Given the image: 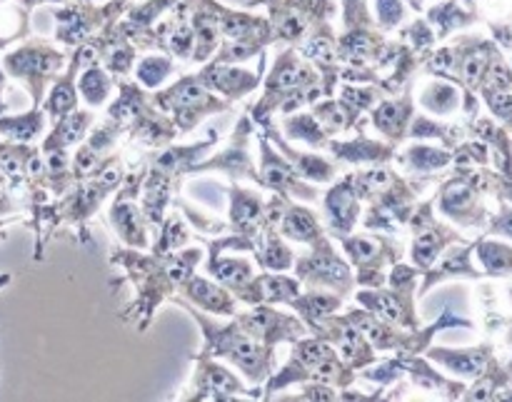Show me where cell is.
Segmentation results:
<instances>
[{"label": "cell", "mask_w": 512, "mask_h": 402, "mask_svg": "<svg viewBox=\"0 0 512 402\" xmlns=\"http://www.w3.org/2000/svg\"><path fill=\"white\" fill-rule=\"evenodd\" d=\"M218 130H213V133L208 135V140H203V143H195V145H183V148H170L165 150L163 155H158V158L153 160V168L158 170H165V173L170 175H183V173H190V168H193L195 163H198L200 158H205L208 155V150L213 148L215 143H218Z\"/></svg>", "instance_id": "ffe728a7"}, {"label": "cell", "mask_w": 512, "mask_h": 402, "mask_svg": "<svg viewBox=\"0 0 512 402\" xmlns=\"http://www.w3.org/2000/svg\"><path fill=\"white\" fill-rule=\"evenodd\" d=\"M248 138H250V118L248 115H243V120H240L238 128H235L233 138H230L228 150H223L220 155H213L210 160H203V163H195L193 168H190V173L223 170V173H228L230 178H248V180H255V183H260L258 170H255L253 160H250L248 155Z\"/></svg>", "instance_id": "52a82bcc"}, {"label": "cell", "mask_w": 512, "mask_h": 402, "mask_svg": "<svg viewBox=\"0 0 512 402\" xmlns=\"http://www.w3.org/2000/svg\"><path fill=\"white\" fill-rule=\"evenodd\" d=\"M278 228L285 238L295 240V243L313 245L315 240L323 238V228H320V223H318V215H315L313 210L303 208V205L290 203V200H288V205H285V213H283V218H280Z\"/></svg>", "instance_id": "d6986e66"}, {"label": "cell", "mask_w": 512, "mask_h": 402, "mask_svg": "<svg viewBox=\"0 0 512 402\" xmlns=\"http://www.w3.org/2000/svg\"><path fill=\"white\" fill-rule=\"evenodd\" d=\"M330 153L335 158L348 160V163H388L395 158V145L393 143H380V140H370L365 135L350 140H328Z\"/></svg>", "instance_id": "4fadbf2b"}, {"label": "cell", "mask_w": 512, "mask_h": 402, "mask_svg": "<svg viewBox=\"0 0 512 402\" xmlns=\"http://www.w3.org/2000/svg\"><path fill=\"white\" fill-rule=\"evenodd\" d=\"M230 395H258V390H245L235 375L223 370L220 365L210 363V358H198V373H195V395L193 400H230Z\"/></svg>", "instance_id": "8fae6325"}, {"label": "cell", "mask_w": 512, "mask_h": 402, "mask_svg": "<svg viewBox=\"0 0 512 402\" xmlns=\"http://www.w3.org/2000/svg\"><path fill=\"white\" fill-rule=\"evenodd\" d=\"M45 128V110L30 108L23 115H0V138L13 143H33Z\"/></svg>", "instance_id": "44dd1931"}, {"label": "cell", "mask_w": 512, "mask_h": 402, "mask_svg": "<svg viewBox=\"0 0 512 402\" xmlns=\"http://www.w3.org/2000/svg\"><path fill=\"white\" fill-rule=\"evenodd\" d=\"M110 220H113L115 230L123 238V243H128L130 248L145 250L148 248V220H145L143 210L135 205V198L128 195H115L113 210H110Z\"/></svg>", "instance_id": "7c38bea8"}, {"label": "cell", "mask_w": 512, "mask_h": 402, "mask_svg": "<svg viewBox=\"0 0 512 402\" xmlns=\"http://www.w3.org/2000/svg\"><path fill=\"white\" fill-rule=\"evenodd\" d=\"M20 5H25L28 10H33L35 5H43V3H65V0H18Z\"/></svg>", "instance_id": "836d02e7"}, {"label": "cell", "mask_w": 512, "mask_h": 402, "mask_svg": "<svg viewBox=\"0 0 512 402\" xmlns=\"http://www.w3.org/2000/svg\"><path fill=\"white\" fill-rule=\"evenodd\" d=\"M0 60H3L8 78L20 80L28 88L35 108H40L43 103L45 85L65 70V55L40 38L25 40L18 48L8 50Z\"/></svg>", "instance_id": "7a4b0ae2"}, {"label": "cell", "mask_w": 512, "mask_h": 402, "mask_svg": "<svg viewBox=\"0 0 512 402\" xmlns=\"http://www.w3.org/2000/svg\"><path fill=\"white\" fill-rule=\"evenodd\" d=\"M410 290H380V288H363L355 298L363 305L365 310H370L373 315H378L380 320L390 325H398V328H418V323L413 320L410 313Z\"/></svg>", "instance_id": "9c48e42d"}, {"label": "cell", "mask_w": 512, "mask_h": 402, "mask_svg": "<svg viewBox=\"0 0 512 402\" xmlns=\"http://www.w3.org/2000/svg\"><path fill=\"white\" fill-rule=\"evenodd\" d=\"M263 65L260 63L258 73H248V70L233 68L230 63H218V60H210L203 70L198 73L200 83L205 85L213 93L225 95L228 100H238L243 95H248L250 90H255L260 85V78H263Z\"/></svg>", "instance_id": "ba28073f"}, {"label": "cell", "mask_w": 512, "mask_h": 402, "mask_svg": "<svg viewBox=\"0 0 512 402\" xmlns=\"http://www.w3.org/2000/svg\"><path fill=\"white\" fill-rule=\"evenodd\" d=\"M295 265V273L303 283H308L310 288H330L335 290V295L345 298V295L353 293L355 278L350 273L348 265L338 258L335 248L330 245V240L318 238L313 243V253L303 255Z\"/></svg>", "instance_id": "277c9868"}, {"label": "cell", "mask_w": 512, "mask_h": 402, "mask_svg": "<svg viewBox=\"0 0 512 402\" xmlns=\"http://www.w3.org/2000/svg\"><path fill=\"white\" fill-rule=\"evenodd\" d=\"M175 303L183 305L193 318H198V323L205 330V348L200 353V358H228L230 363L238 365L245 375H248L253 383L268 378L270 368H273V348L260 340H255L253 335L245 333L238 323L230 325H215L213 320H208L205 315L195 313V308L185 305L180 298H173Z\"/></svg>", "instance_id": "6da1fadb"}, {"label": "cell", "mask_w": 512, "mask_h": 402, "mask_svg": "<svg viewBox=\"0 0 512 402\" xmlns=\"http://www.w3.org/2000/svg\"><path fill=\"white\" fill-rule=\"evenodd\" d=\"M283 130L288 133V138L303 140V143L313 145V148H325V145H328V133H325L323 125L318 123L315 115H295V118H285Z\"/></svg>", "instance_id": "4316f807"}, {"label": "cell", "mask_w": 512, "mask_h": 402, "mask_svg": "<svg viewBox=\"0 0 512 402\" xmlns=\"http://www.w3.org/2000/svg\"><path fill=\"white\" fill-rule=\"evenodd\" d=\"M300 290V283L293 278H285V275H258V278L250 280L243 290L238 293L240 300L245 303H288L290 298H295Z\"/></svg>", "instance_id": "5bb4252c"}, {"label": "cell", "mask_w": 512, "mask_h": 402, "mask_svg": "<svg viewBox=\"0 0 512 402\" xmlns=\"http://www.w3.org/2000/svg\"><path fill=\"white\" fill-rule=\"evenodd\" d=\"M173 70L175 63L170 58H165V55H150V58L140 60V65L135 68V78H138V83L143 88H158Z\"/></svg>", "instance_id": "83f0119b"}, {"label": "cell", "mask_w": 512, "mask_h": 402, "mask_svg": "<svg viewBox=\"0 0 512 402\" xmlns=\"http://www.w3.org/2000/svg\"><path fill=\"white\" fill-rule=\"evenodd\" d=\"M30 33V10L18 0H0V50Z\"/></svg>", "instance_id": "603a6c76"}, {"label": "cell", "mask_w": 512, "mask_h": 402, "mask_svg": "<svg viewBox=\"0 0 512 402\" xmlns=\"http://www.w3.org/2000/svg\"><path fill=\"white\" fill-rule=\"evenodd\" d=\"M400 160L413 165L415 170H435L443 168V165L448 163V153H440V150L435 148H423V145H418V148H410Z\"/></svg>", "instance_id": "4dcf8cb0"}, {"label": "cell", "mask_w": 512, "mask_h": 402, "mask_svg": "<svg viewBox=\"0 0 512 402\" xmlns=\"http://www.w3.org/2000/svg\"><path fill=\"white\" fill-rule=\"evenodd\" d=\"M258 180L263 188L275 190L283 198H300V200H315L318 193L315 188H310L303 178H300L298 170L290 165V160L280 158L273 153L268 143V135H260V168H258Z\"/></svg>", "instance_id": "5b68a950"}, {"label": "cell", "mask_w": 512, "mask_h": 402, "mask_svg": "<svg viewBox=\"0 0 512 402\" xmlns=\"http://www.w3.org/2000/svg\"><path fill=\"white\" fill-rule=\"evenodd\" d=\"M180 290H183L198 308H203L205 313L235 315V300L230 298L228 290L210 283V280L193 278V275H190V278L180 285Z\"/></svg>", "instance_id": "2e32d148"}, {"label": "cell", "mask_w": 512, "mask_h": 402, "mask_svg": "<svg viewBox=\"0 0 512 402\" xmlns=\"http://www.w3.org/2000/svg\"><path fill=\"white\" fill-rule=\"evenodd\" d=\"M325 213H328V223L333 233L343 235L353 233L355 223L360 218V195L355 190L353 175H345L338 185L328 190L325 195Z\"/></svg>", "instance_id": "30bf717a"}, {"label": "cell", "mask_w": 512, "mask_h": 402, "mask_svg": "<svg viewBox=\"0 0 512 402\" xmlns=\"http://www.w3.org/2000/svg\"><path fill=\"white\" fill-rule=\"evenodd\" d=\"M113 85H115V78H110V73H105L95 60L85 65L83 75L78 78L80 95H83L90 105H95V108L105 103V98L110 95Z\"/></svg>", "instance_id": "484cf974"}, {"label": "cell", "mask_w": 512, "mask_h": 402, "mask_svg": "<svg viewBox=\"0 0 512 402\" xmlns=\"http://www.w3.org/2000/svg\"><path fill=\"white\" fill-rule=\"evenodd\" d=\"M90 123H93V115H90L88 110H73V113L63 115V118L53 123V130H50V135L43 140V145H40V153L70 148V145L80 143V140H85Z\"/></svg>", "instance_id": "ac0fdd59"}, {"label": "cell", "mask_w": 512, "mask_h": 402, "mask_svg": "<svg viewBox=\"0 0 512 402\" xmlns=\"http://www.w3.org/2000/svg\"><path fill=\"white\" fill-rule=\"evenodd\" d=\"M410 110H413L410 98H383L373 108V125L390 140V143L398 145L405 135Z\"/></svg>", "instance_id": "e0dca14e"}, {"label": "cell", "mask_w": 512, "mask_h": 402, "mask_svg": "<svg viewBox=\"0 0 512 402\" xmlns=\"http://www.w3.org/2000/svg\"><path fill=\"white\" fill-rule=\"evenodd\" d=\"M265 135H268V138L273 140V143L278 145V148L283 150L285 155H288L290 165H293V168L298 170L300 178L315 180V183H330V180L335 178V173H338V165L330 163V160L320 158V155L298 153V150L290 148V145L285 143L283 138H280V133L270 123H265Z\"/></svg>", "instance_id": "9a60e30c"}, {"label": "cell", "mask_w": 512, "mask_h": 402, "mask_svg": "<svg viewBox=\"0 0 512 402\" xmlns=\"http://www.w3.org/2000/svg\"><path fill=\"white\" fill-rule=\"evenodd\" d=\"M408 3H410V5H413V8H415V10H420V8H423V0H408Z\"/></svg>", "instance_id": "d590c367"}, {"label": "cell", "mask_w": 512, "mask_h": 402, "mask_svg": "<svg viewBox=\"0 0 512 402\" xmlns=\"http://www.w3.org/2000/svg\"><path fill=\"white\" fill-rule=\"evenodd\" d=\"M153 103L158 105L160 110L173 113V123L178 125V133H185V130L198 125L200 120L208 118V115L225 113V110L230 108V100L215 98L213 90H208L200 83L198 73L180 78L178 83L170 85L168 90L155 95Z\"/></svg>", "instance_id": "3957f363"}, {"label": "cell", "mask_w": 512, "mask_h": 402, "mask_svg": "<svg viewBox=\"0 0 512 402\" xmlns=\"http://www.w3.org/2000/svg\"><path fill=\"white\" fill-rule=\"evenodd\" d=\"M5 83H8V73H5L3 60H0V115L8 110V103H5Z\"/></svg>", "instance_id": "d6a6232c"}, {"label": "cell", "mask_w": 512, "mask_h": 402, "mask_svg": "<svg viewBox=\"0 0 512 402\" xmlns=\"http://www.w3.org/2000/svg\"><path fill=\"white\" fill-rule=\"evenodd\" d=\"M428 18H430V23H433V25H440V35H445L448 30H453V28H458V25H465V23H470V20H473L468 13H463V10L458 8V3H455V0L438 5V8H433L428 13Z\"/></svg>", "instance_id": "f546056e"}, {"label": "cell", "mask_w": 512, "mask_h": 402, "mask_svg": "<svg viewBox=\"0 0 512 402\" xmlns=\"http://www.w3.org/2000/svg\"><path fill=\"white\" fill-rule=\"evenodd\" d=\"M238 325L245 330V333L253 335L255 340L270 345V348H275V343H283V340L295 343V340L308 335V328H305L300 320L290 318V315H283V313H275L273 308H268V305L263 303H260L255 310H250V313L240 315Z\"/></svg>", "instance_id": "8992f818"}, {"label": "cell", "mask_w": 512, "mask_h": 402, "mask_svg": "<svg viewBox=\"0 0 512 402\" xmlns=\"http://www.w3.org/2000/svg\"><path fill=\"white\" fill-rule=\"evenodd\" d=\"M375 15H378V25L383 30L398 28L405 18L403 0H375Z\"/></svg>", "instance_id": "1f68e13d"}, {"label": "cell", "mask_w": 512, "mask_h": 402, "mask_svg": "<svg viewBox=\"0 0 512 402\" xmlns=\"http://www.w3.org/2000/svg\"><path fill=\"white\" fill-rule=\"evenodd\" d=\"M8 283H10V275L8 273L0 275V288H5V285H8Z\"/></svg>", "instance_id": "e575fe53"}, {"label": "cell", "mask_w": 512, "mask_h": 402, "mask_svg": "<svg viewBox=\"0 0 512 402\" xmlns=\"http://www.w3.org/2000/svg\"><path fill=\"white\" fill-rule=\"evenodd\" d=\"M288 305L303 315L305 323L310 325V330H313V333H318V330L323 328L325 320H328L330 315L338 313L340 305H343V298H340V295L310 293V295H303V298H298V295H295V298L288 300Z\"/></svg>", "instance_id": "7402d4cb"}, {"label": "cell", "mask_w": 512, "mask_h": 402, "mask_svg": "<svg viewBox=\"0 0 512 402\" xmlns=\"http://www.w3.org/2000/svg\"><path fill=\"white\" fill-rule=\"evenodd\" d=\"M208 273L215 275L223 285H228L235 295L255 278L253 265L243 258H223V255H210Z\"/></svg>", "instance_id": "d4e9b609"}, {"label": "cell", "mask_w": 512, "mask_h": 402, "mask_svg": "<svg viewBox=\"0 0 512 402\" xmlns=\"http://www.w3.org/2000/svg\"><path fill=\"white\" fill-rule=\"evenodd\" d=\"M163 230H160V240L158 245H153V253L155 255H168V253H175V250L180 248V245L188 243L190 233L188 228H185L183 218H178V215H173V218L163 220Z\"/></svg>", "instance_id": "f1b7e54d"}, {"label": "cell", "mask_w": 512, "mask_h": 402, "mask_svg": "<svg viewBox=\"0 0 512 402\" xmlns=\"http://www.w3.org/2000/svg\"><path fill=\"white\" fill-rule=\"evenodd\" d=\"M313 115L318 118V123L323 125L325 133L335 135V133H343V130H350L353 125H358L360 110H355L353 105L345 103L343 98L340 100L330 98L315 105Z\"/></svg>", "instance_id": "cb8c5ba5"}]
</instances>
